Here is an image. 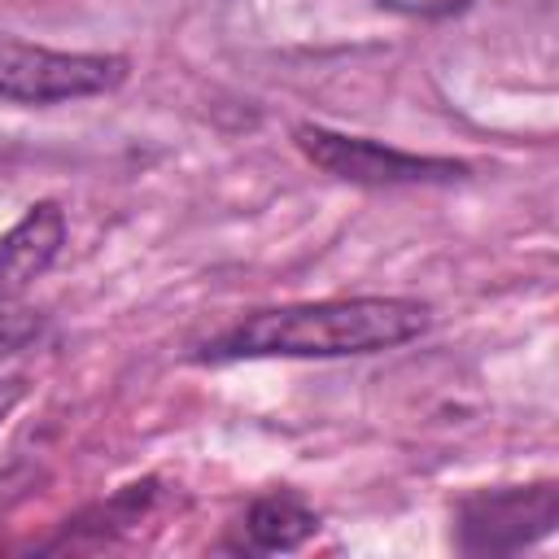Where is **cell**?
Returning <instances> with one entry per match:
<instances>
[{
    "mask_svg": "<svg viewBox=\"0 0 559 559\" xmlns=\"http://www.w3.org/2000/svg\"><path fill=\"white\" fill-rule=\"evenodd\" d=\"M432 323L428 301L415 297H323L253 310L227 332H218L201 358L240 362V358H349L406 345Z\"/></svg>",
    "mask_w": 559,
    "mask_h": 559,
    "instance_id": "obj_1",
    "label": "cell"
},
{
    "mask_svg": "<svg viewBox=\"0 0 559 559\" xmlns=\"http://www.w3.org/2000/svg\"><path fill=\"white\" fill-rule=\"evenodd\" d=\"M122 79H127V57L118 52H70L0 31V100L61 105L83 96H105Z\"/></svg>",
    "mask_w": 559,
    "mask_h": 559,
    "instance_id": "obj_2",
    "label": "cell"
},
{
    "mask_svg": "<svg viewBox=\"0 0 559 559\" xmlns=\"http://www.w3.org/2000/svg\"><path fill=\"white\" fill-rule=\"evenodd\" d=\"M297 148L306 153V162H314L319 170H328L332 179L345 183H362V188H411V183H454L467 175V162L454 157H432V153H406L393 148L384 140H367V135H345L319 122H301L293 131Z\"/></svg>",
    "mask_w": 559,
    "mask_h": 559,
    "instance_id": "obj_3",
    "label": "cell"
},
{
    "mask_svg": "<svg viewBox=\"0 0 559 559\" xmlns=\"http://www.w3.org/2000/svg\"><path fill=\"white\" fill-rule=\"evenodd\" d=\"M559 524V485H498L459 498L454 507V546L463 555H515Z\"/></svg>",
    "mask_w": 559,
    "mask_h": 559,
    "instance_id": "obj_4",
    "label": "cell"
},
{
    "mask_svg": "<svg viewBox=\"0 0 559 559\" xmlns=\"http://www.w3.org/2000/svg\"><path fill=\"white\" fill-rule=\"evenodd\" d=\"M61 245H66V210L57 201H35L0 236V306H13L57 262Z\"/></svg>",
    "mask_w": 559,
    "mask_h": 559,
    "instance_id": "obj_5",
    "label": "cell"
},
{
    "mask_svg": "<svg viewBox=\"0 0 559 559\" xmlns=\"http://www.w3.org/2000/svg\"><path fill=\"white\" fill-rule=\"evenodd\" d=\"M240 528H245L249 550L280 555V550L306 546L319 533V511L301 493H293V489H271V493H262V498L249 502Z\"/></svg>",
    "mask_w": 559,
    "mask_h": 559,
    "instance_id": "obj_6",
    "label": "cell"
},
{
    "mask_svg": "<svg viewBox=\"0 0 559 559\" xmlns=\"http://www.w3.org/2000/svg\"><path fill=\"white\" fill-rule=\"evenodd\" d=\"M44 328V314L39 310H26V306H0V362L22 354Z\"/></svg>",
    "mask_w": 559,
    "mask_h": 559,
    "instance_id": "obj_7",
    "label": "cell"
},
{
    "mask_svg": "<svg viewBox=\"0 0 559 559\" xmlns=\"http://www.w3.org/2000/svg\"><path fill=\"white\" fill-rule=\"evenodd\" d=\"M376 4L389 13H402V17H454L472 0H376Z\"/></svg>",
    "mask_w": 559,
    "mask_h": 559,
    "instance_id": "obj_8",
    "label": "cell"
},
{
    "mask_svg": "<svg viewBox=\"0 0 559 559\" xmlns=\"http://www.w3.org/2000/svg\"><path fill=\"white\" fill-rule=\"evenodd\" d=\"M26 397V380L22 376H9V380H0V424L13 415V406Z\"/></svg>",
    "mask_w": 559,
    "mask_h": 559,
    "instance_id": "obj_9",
    "label": "cell"
}]
</instances>
